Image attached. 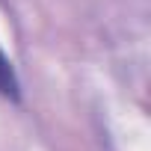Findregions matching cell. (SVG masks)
<instances>
[{
  "mask_svg": "<svg viewBox=\"0 0 151 151\" xmlns=\"http://www.w3.org/2000/svg\"><path fill=\"white\" fill-rule=\"evenodd\" d=\"M0 95L6 101H21V80H18V71L12 65V59L3 53L0 47Z\"/></svg>",
  "mask_w": 151,
  "mask_h": 151,
  "instance_id": "cell-1",
  "label": "cell"
}]
</instances>
